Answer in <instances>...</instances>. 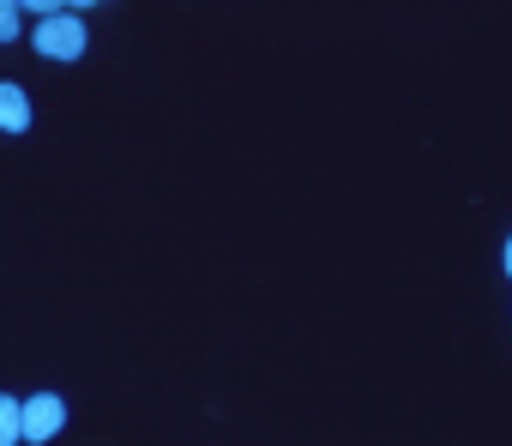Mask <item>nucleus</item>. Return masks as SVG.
I'll return each instance as SVG.
<instances>
[{
	"mask_svg": "<svg viewBox=\"0 0 512 446\" xmlns=\"http://www.w3.org/2000/svg\"><path fill=\"white\" fill-rule=\"evenodd\" d=\"M19 37V7L13 0H0V43H13Z\"/></svg>",
	"mask_w": 512,
	"mask_h": 446,
	"instance_id": "nucleus-5",
	"label": "nucleus"
},
{
	"mask_svg": "<svg viewBox=\"0 0 512 446\" xmlns=\"http://www.w3.org/2000/svg\"><path fill=\"white\" fill-rule=\"evenodd\" d=\"M31 127V97L19 85H0V133H25Z\"/></svg>",
	"mask_w": 512,
	"mask_h": 446,
	"instance_id": "nucleus-3",
	"label": "nucleus"
},
{
	"mask_svg": "<svg viewBox=\"0 0 512 446\" xmlns=\"http://www.w3.org/2000/svg\"><path fill=\"white\" fill-rule=\"evenodd\" d=\"M506 278H512V242H506Z\"/></svg>",
	"mask_w": 512,
	"mask_h": 446,
	"instance_id": "nucleus-6",
	"label": "nucleus"
},
{
	"mask_svg": "<svg viewBox=\"0 0 512 446\" xmlns=\"http://www.w3.org/2000/svg\"><path fill=\"white\" fill-rule=\"evenodd\" d=\"M0 446H19V398L0 392Z\"/></svg>",
	"mask_w": 512,
	"mask_h": 446,
	"instance_id": "nucleus-4",
	"label": "nucleus"
},
{
	"mask_svg": "<svg viewBox=\"0 0 512 446\" xmlns=\"http://www.w3.org/2000/svg\"><path fill=\"white\" fill-rule=\"evenodd\" d=\"M49 61H79L85 55V25H79V13H49V19H37V37H31Z\"/></svg>",
	"mask_w": 512,
	"mask_h": 446,
	"instance_id": "nucleus-1",
	"label": "nucleus"
},
{
	"mask_svg": "<svg viewBox=\"0 0 512 446\" xmlns=\"http://www.w3.org/2000/svg\"><path fill=\"white\" fill-rule=\"evenodd\" d=\"M61 422H67V404L55 398V392H37V398H25L19 404V440H55L61 434Z\"/></svg>",
	"mask_w": 512,
	"mask_h": 446,
	"instance_id": "nucleus-2",
	"label": "nucleus"
}]
</instances>
